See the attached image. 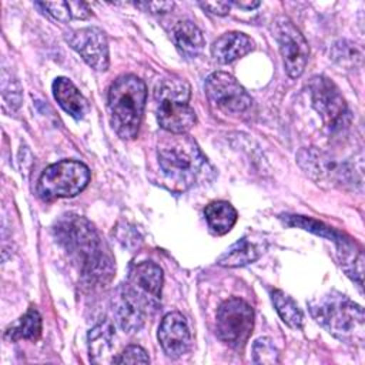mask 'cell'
Wrapping results in <instances>:
<instances>
[{
	"label": "cell",
	"instance_id": "4",
	"mask_svg": "<svg viewBox=\"0 0 365 365\" xmlns=\"http://www.w3.org/2000/svg\"><path fill=\"white\" fill-rule=\"evenodd\" d=\"M147 100V88L134 74L117 77L108 88L110 121L118 137L131 140L137 135Z\"/></svg>",
	"mask_w": 365,
	"mask_h": 365
},
{
	"label": "cell",
	"instance_id": "3",
	"mask_svg": "<svg viewBox=\"0 0 365 365\" xmlns=\"http://www.w3.org/2000/svg\"><path fill=\"white\" fill-rule=\"evenodd\" d=\"M158 164L174 185L187 190L207 178L211 167L197 143L187 134H171L158 143Z\"/></svg>",
	"mask_w": 365,
	"mask_h": 365
},
{
	"label": "cell",
	"instance_id": "10",
	"mask_svg": "<svg viewBox=\"0 0 365 365\" xmlns=\"http://www.w3.org/2000/svg\"><path fill=\"white\" fill-rule=\"evenodd\" d=\"M272 31L278 43L285 71L292 78L299 77L304 73L309 57L308 41L295 24L284 16L274 20Z\"/></svg>",
	"mask_w": 365,
	"mask_h": 365
},
{
	"label": "cell",
	"instance_id": "14",
	"mask_svg": "<svg viewBox=\"0 0 365 365\" xmlns=\"http://www.w3.org/2000/svg\"><path fill=\"white\" fill-rule=\"evenodd\" d=\"M158 341L171 358H180L191 348V332L187 319L180 312L167 314L158 327Z\"/></svg>",
	"mask_w": 365,
	"mask_h": 365
},
{
	"label": "cell",
	"instance_id": "7",
	"mask_svg": "<svg viewBox=\"0 0 365 365\" xmlns=\"http://www.w3.org/2000/svg\"><path fill=\"white\" fill-rule=\"evenodd\" d=\"M90 181L87 165L74 160H63L48 165L40 175L37 192L41 200L74 197L81 192Z\"/></svg>",
	"mask_w": 365,
	"mask_h": 365
},
{
	"label": "cell",
	"instance_id": "26",
	"mask_svg": "<svg viewBox=\"0 0 365 365\" xmlns=\"http://www.w3.org/2000/svg\"><path fill=\"white\" fill-rule=\"evenodd\" d=\"M284 221H285L287 225L304 228V230L311 231L317 235L332 240L335 244L344 238V235H341L339 232L334 231L328 225H325V224H322L317 220H312V218H307V217H302V215H284Z\"/></svg>",
	"mask_w": 365,
	"mask_h": 365
},
{
	"label": "cell",
	"instance_id": "32",
	"mask_svg": "<svg viewBox=\"0 0 365 365\" xmlns=\"http://www.w3.org/2000/svg\"><path fill=\"white\" fill-rule=\"evenodd\" d=\"M68 7L71 11V19L76 20H84L91 14L90 7L83 1H68Z\"/></svg>",
	"mask_w": 365,
	"mask_h": 365
},
{
	"label": "cell",
	"instance_id": "20",
	"mask_svg": "<svg viewBox=\"0 0 365 365\" xmlns=\"http://www.w3.org/2000/svg\"><path fill=\"white\" fill-rule=\"evenodd\" d=\"M336 248H338V258L342 269L361 288L362 274H364V255H362L361 247H358L349 238L344 237L341 241L336 242Z\"/></svg>",
	"mask_w": 365,
	"mask_h": 365
},
{
	"label": "cell",
	"instance_id": "34",
	"mask_svg": "<svg viewBox=\"0 0 365 365\" xmlns=\"http://www.w3.org/2000/svg\"><path fill=\"white\" fill-rule=\"evenodd\" d=\"M231 4H234L242 10H252L259 6V1H232Z\"/></svg>",
	"mask_w": 365,
	"mask_h": 365
},
{
	"label": "cell",
	"instance_id": "11",
	"mask_svg": "<svg viewBox=\"0 0 365 365\" xmlns=\"http://www.w3.org/2000/svg\"><path fill=\"white\" fill-rule=\"evenodd\" d=\"M163 282V269L153 261H144L131 267L127 282L123 285L150 314L160 307Z\"/></svg>",
	"mask_w": 365,
	"mask_h": 365
},
{
	"label": "cell",
	"instance_id": "5",
	"mask_svg": "<svg viewBox=\"0 0 365 365\" xmlns=\"http://www.w3.org/2000/svg\"><path fill=\"white\" fill-rule=\"evenodd\" d=\"M190 94V84L180 77L171 76L160 80L154 90V98L157 121L163 130L171 134H185L194 127L197 115L188 104Z\"/></svg>",
	"mask_w": 365,
	"mask_h": 365
},
{
	"label": "cell",
	"instance_id": "15",
	"mask_svg": "<svg viewBox=\"0 0 365 365\" xmlns=\"http://www.w3.org/2000/svg\"><path fill=\"white\" fill-rule=\"evenodd\" d=\"M113 312L118 327L127 334L140 331L148 314L144 307L124 288V285L118 288L113 298Z\"/></svg>",
	"mask_w": 365,
	"mask_h": 365
},
{
	"label": "cell",
	"instance_id": "13",
	"mask_svg": "<svg viewBox=\"0 0 365 365\" xmlns=\"http://www.w3.org/2000/svg\"><path fill=\"white\" fill-rule=\"evenodd\" d=\"M64 38L91 68L97 71H104L108 68V41L101 29L83 27L68 30L66 31Z\"/></svg>",
	"mask_w": 365,
	"mask_h": 365
},
{
	"label": "cell",
	"instance_id": "18",
	"mask_svg": "<svg viewBox=\"0 0 365 365\" xmlns=\"http://www.w3.org/2000/svg\"><path fill=\"white\" fill-rule=\"evenodd\" d=\"M53 94L60 107L73 118L80 120L88 111V103L77 87L66 77H57L53 83Z\"/></svg>",
	"mask_w": 365,
	"mask_h": 365
},
{
	"label": "cell",
	"instance_id": "29",
	"mask_svg": "<svg viewBox=\"0 0 365 365\" xmlns=\"http://www.w3.org/2000/svg\"><path fill=\"white\" fill-rule=\"evenodd\" d=\"M114 364H148L150 358L147 352L138 345L127 346L118 358H113Z\"/></svg>",
	"mask_w": 365,
	"mask_h": 365
},
{
	"label": "cell",
	"instance_id": "1",
	"mask_svg": "<svg viewBox=\"0 0 365 365\" xmlns=\"http://www.w3.org/2000/svg\"><path fill=\"white\" fill-rule=\"evenodd\" d=\"M53 234L73 264L77 265L84 285L106 287L113 279L114 258L87 218L66 214L54 224Z\"/></svg>",
	"mask_w": 365,
	"mask_h": 365
},
{
	"label": "cell",
	"instance_id": "28",
	"mask_svg": "<svg viewBox=\"0 0 365 365\" xmlns=\"http://www.w3.org/2000/svg\"><path fill=\"white\" fill-rule=\"evenodd\" d=\"M1 94L6 104L11 111L17 110L21 104V87L16 78L9 76L6 70L1 73Z\"/></svg>",
	"mask_w": 365,
	"mask_h": 365
},
{
	"label": "cell",
	"instance_id": "33",
	"mask_svg": "<svg viewBox=\"0 0 365 365\" xmlns=\"http://www.w3.org/2000/svg\"><path fill=\"white\" fill-rule=\"evenodd\" d=\"M138 6H145L151 13H168L174 7L173 1H148V3H141Z\"/></svg>",
	"mask_w": 365,
	"mask_h": 365
},
{
	"label": "cell",
	"instance_id": "8",
	"mask_svg": "<svg viewBox=\"0 0 365 365\" xmlns=\"http://www.w3.org/2000/svg\"><path fill=\"white\" fill-rule=\"evenodd\" d=\"M254 327V311L241 298L225 299L217 311V336L232 348H241L248 341Z\"/></svg>",
	"mask_w": 365,
	"mask_h": 365
},
{
	"label": "cell",
	"instance_id": "9",
	"mask_svg": "<svg viewBox=\"0 0 365 365\" xmlns=\"http://www.w3.org/2000/svg\"><path fill=\"white\" fill-rule=\"evenodd\" d=\"M311 100L325 125L332 131H341L349 123V111L338 87L325 76H314L309 81Z\"/></svg>",
	"mask_w": 365,
	"mask_h": 365
},
{
	"label": "cell",
	"instance_id": "25",
	"mask_svg": "<svg viewBox=\"0 0 365 365\" xmlns=\"http://www.w3.org/2000/svg\"><path fill=\"white\" fill-rule=\"evenodd\" d=\"M331 58L345 68H358L362 64V51L348 40L336 41L331 48Z\"/></svg>",
	"mask_w": 365,
	"mask_h": 365
},
{
	"label": "cell",
	"instance_id": "2",
	"mask_svg": "<svg viewBox=\"0 0 365 365\" xmlns=\"http://www.w3.org/2000/svg\"><path fill=\"white\" fill-rule=\"evenodd\" d=\"M314 319L336 339L362 345L365 338L364 309L359 304L338 291H328L308 302Z\"/></svg>",
	"mask_w": 365,
	"mask_h": 365
},
{
	"label": "cell",
	"instance_id": "24",
	"mask_svg": "<svg viewBox=\"0 0 365 365\" xmlns=\"http://www.w3.org/2000/svg\"><path fill=\"white\" fill-rule=\"evenodd\" d=\"M271 299L275 307V311L281 317V319L292 329L302 328L304 324V314L299 309L298 304L284 291L274 289L271 292Z\"/></svg>",
	"mask_w": 365,
	"mask_h": 365
},
{
	"label": "cell",
	"instance_id": "6",
	"mask_svg": "<svg viewBox=\"0 0 365 365\" xmlns=\"http://www.w3.org/2000/svg\"><path fill=\"white\" fill-rule=\"evenodd\" d=\"M297 163L317 184L328 187L362 185V168L349 161H338L318 148H302L297 154Z\"/></svg>",
	"mask_w": 365,
	"mask_h": 365
},
{
	"label": "cell",
	"instance_id": "17",
	"mask_svg": "<svg viewBox=\"0 0 365 365\" xmlns=\"http://www.w3.org/2000/svg\"><path fill=\"white\" fill-rule=\"evenodd\" d=\"M170 37L178 51L190 58L197 57L205 46L202 31L190 20L177 21L170 30Z\"/></svg>",
	"mask_w": 365,
	"mask_h": 365
},
{
	"label": "cell",
	"instance_id": "27",
	"mask_svg": "<svg viewBox=\"0 0 365 365\" xmlns=\"http://www.w3.org/2000/svg\"><path fill=\"white\" fill-rule=\"evenodd\" d=\"M252 361L255 364H278L279 362V355L278 349L272 344L269 338H258L252 344Z\"/></svg>",
	"mask_w": 365,
	"mask_h": 365
},
{
	"label": "cell",
	"instance_id": "12",
	"mask_svg": "<svg viewBox=\"0 0 365 365\" xmlns=\"http://www.w3.org/2000/svg\"><path fill=\"white\" fill-rule=\"evenodd\" d=\"M204 88L208 100L228 113H244L252 104V98L245 88L224 71L211 73L205 80Z\"/></svg>",
	"mask_w": 365,
	"mask_h": 365
},
{
	"label": "cell",
	"instance_id": "22",
	"mask_svg": "<svg viewBox=\"0 0 365 365\" xmlns=\"http://www.w3.org/2000/svg\"><path fill=\"white\" fill-rule=\"evenodd\" d=\"M262 254V248L250 241L248 238H241L235 244H232L220 258L218 264L222 267H244L257 261Z\"/></svg>",
	"mask_w": 365,
	"mask_h": 365
},
{
	"label": "cell",
	"instance_id": "23",
	"mask_svg": "<svg viewBox=\"0 0 365 365\" xmlns=\"http://www.w3.org/2000/svg\"><path fill=\"white\" fill-rule=\"evenodd\" d=\"M41 329H43L41 315L36 307H30L27 312L6 331V336L11 341H19V339L37 341L41 335Z\"/></svg>",
	"mask_w": 365,
	"mask_h": 365
},
{
	"label": "cell",
	"instance_id": "16",
	"mask_svg": "<svg viewBox=\"0 0 365 365\" xmlns=\"http://www.w3.org/2000/svg\"><path fill=\"white\" fill-rule=\"evenodd\" d=\"M254 50V41L241 31H228L211 46V54L220 64L232 63Z\"/></svg>",
	"mask_w": 365,
	"mask_h": 365
},
{
	"label": "cell",
	"instance_id": "31",
	"mask_svg": "<svg viewBox=\"0 0 365 365\" xmlns=\"http://www.w3.org/2000/svg\"><path fill=\"white\" fill-rule=\"evenodd\" d=\"M201 9L207 10L208 13H212V14H217V16H225L228 14L230 11V7H231V3L228 1H205V3H198Z\"/></svg>",
	"mask_w": 365,
	"mask_h": 365
},
{
	"label": "cell",
	"instance_id": "19",
	"mask_svg": "<svg viewBox=\"0 0 365 365\" xmlns=\"http://www.w3.org/2000/svg\"><path fill=\"white\" fill-rule=\"evenodd\" d=\"M114 348V329L110 321L97 324L88 332V355L93 364L111 362L108 358Z\"/></svg>",
	"mask_w": 365,
	"mask_h": 365
},
{
	"label": "cell",
	"instance_id": "21",
	"mask_svg": "<svg viewBox=\"0 0 365 365\" xmlns=\"http://www.w3.org/2000/svg\"><path fill=\"white\" fill-rule=\"evenodd\" d=\"M204 215L210 230L217 235H224L237 222V210L227 201H212L204 208Z\"/></svg>",
	"mask_w": 365,
	"mask_h": 365
},
{
	"label": "cell",
	"instance_id": "30",
	"mask_svg": "<svg viewBox=\"0 0 365 365\" xmlns=\"http://www.w3.org/2000/svg\"><path fill=\"white\" fill-rule=\"evenodd\" d=\"M37 6L47 10L50 16H53L56 20L61 23H68L71 20L68 1H46V3H37Z\"/></svg>",
	"mask_w": 365,
	"mask_h": 365
}]
</instances>
